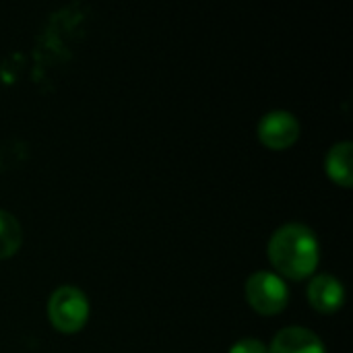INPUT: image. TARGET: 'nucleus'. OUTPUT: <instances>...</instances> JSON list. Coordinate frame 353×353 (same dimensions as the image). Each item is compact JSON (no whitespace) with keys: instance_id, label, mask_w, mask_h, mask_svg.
<instances>
[{"instance_id":"obj_3","label":"nucleus","mask_w":353,"mask_h":353,"mask_svg":"<svg viewBox=\"0 0 353 353\" xmlns=\"http://www.w3.org/2000/svg\"><path fill=\"white\" fill-rule=\"evenodd\" d=\"M250 308L263 316L279 314L290 302V290L285 279L271 271H256L246 279L244 285Z\"/></svg>"},{"instance_id":"obj_1","label":"nucleus","mask_w":353,"mask_h":353,"mask_svg":"<svg viewBox=\"0 0 353 353\" xmlns=\"http://www.w3.org/2000/svg\"><path fill=\"white\" fill-rule=\"evenodd\" d=\"M267 254L281 279L302 281L316 271L321 261V244L308 225L292 221L273 232Z\"/></svg>"},{"instance_id":"obj_5","label":"nucleus","mask_w":353,"mask_h":353,"mask_svg":"<svg viewBox=\"0 0 353 353\" xmlns=\"http://www.w3.org/2000/svg\"><path fill=\"white\" fill-rule=\"evenodd\" d=\"M310 306L321 314H335L345 302V288L329 273L314 275L306 288Z\"/></svg>"},{"instance_id":"obj_9","label":"nucleus","mask_w":353,"mask_h":353,"mask_svg":"<svg viewBox=\"0 0 353 353\" xmlns=\"http://www.w3.org/2000/svg\"><path fill=\"white\" fill-rule=\"evenodd\" d=\"M228 353H269L267 345L261 341V339H254V337H246V339H240L236 341L230 352Z\"/></svg>"},{"instance_id":"obj_7","label":"nucleus","mask_w":353,"mask_h":353,"mask_svg":"<svg viewBox=\"0 0 353 353\" xmlns=\"http://www.w3.org/2000/svg\"><path fill=\"white\" fill-rule=\"evenodd\" d=\"M352 151L353 145L350 141H341L335 143L327 157H325V170L327 176L343 188H352L353 186V172H352Z\"/></svg>"},{"instance_id":"obj_4","label":"nucleus","mask_w":353,"mask_h":353,"mask_svg":"<svg viewBox=\"0 0 353 353\" xmlns=\"http://www.w3.org/2000/svg\"><path fill=\"white\" fill-rule=\"evenodd\" d=\"M256 134L267 149L285 151L300 139V122L288 110H273L259 120Z\"/></svg>"},{"instance_id":"obj_8","label":"nucleus","mask_w":353,"mask_h":353,"mask_svg":"<svg viewBox=\"0 0 353 353\" xmlns=\"http://www.w3.org/2000/svg\"><path fill=\"white\" fill-rule=\"evenodd\" d=\"M23 242V230L19 221L8 213L0 209V261L10 259Z\"/></svg>"},{"instance_id":"obj_2","label":"nucleus","mask_w":353,"mask_h":353,"mask_svg":"<svg viewBox=\"0 0 353 353\" xmlns=\"http://www.w3.org/2000/svg\"><path fill=\"white\" fill-rule=\"evenodd\" d=\"M89 300L74 285H62L48 300V319L52 327L64 335L79 333L89 321Z\"/></svg>"},{"instance_id":"obj_6","label":"nucleus","mask_w":353,"mask_h":353,"mask_svg":"<svg viewBox=\"0 0 353 353\" xmlns=\"http://www.w3.org/2000/svg\"><path fill=\"white\" fill-rule=\"evenodd\" d=\"M267 350L269 353H327L323 339L306 327L281 329Z\"/></svg>"}]
</instances>
